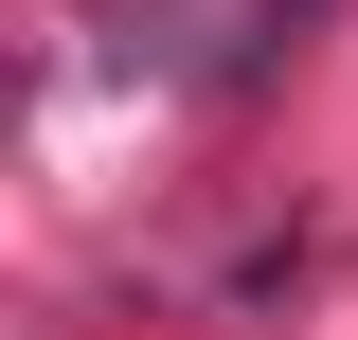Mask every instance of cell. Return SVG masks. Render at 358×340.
<instances>
[]
</instances>
